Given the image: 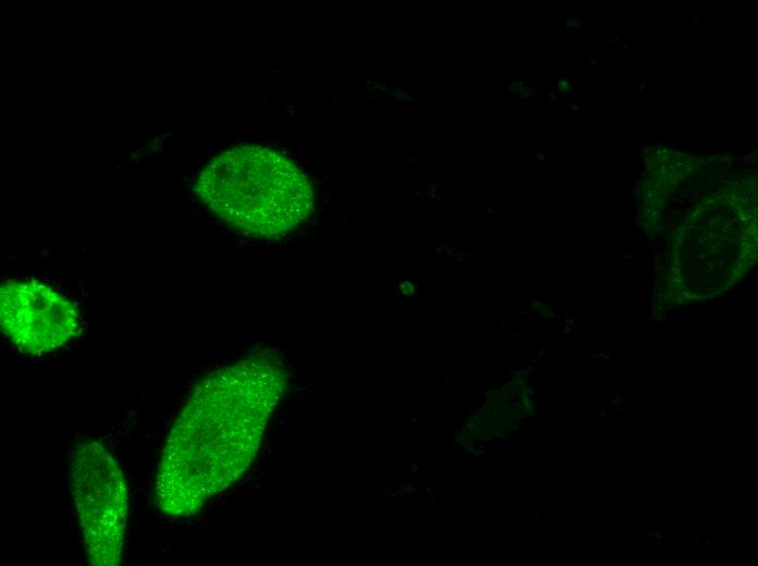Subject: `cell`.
I'll return each instance as SVG.
<instances>
[{"instance_id": "obj_7", "label": "cell", "mask_w": 758, "mask_h": 566, "mask_svg": "<svg viewBox=\"0 0 758 566\" xmlns=\"http://www.w3.org/2000/svg\"><path fill=\"white\" fill-rule=\"evenodd\" d=\"M655 534H656V537H657L658 539H660V538H661V536H660L659 533H655Z\"/></svg>"}, {"instance_id": "obj_5", "label": "cell", "mask_w": 758, "mask_h": 566, "mask_svg": "<svg viewBox=\"0 0 758 566\" xmlns=\"http://www.w3.org/2000/svg\"><path fill=\"white\" fill-rule=\"evenodd\" d=\"M663 142L667 143L668 145H671V146H676V145H677V144L675 143L674 139L665 138V139H663Z\"/></svg>"}, {"instance_id": "obj_1", "label": "cell", "mask_w": 758, "mask_h": 566, "mask_svg": "<svg viewBox=\"0 0 758 566\" xmlns=\"http://www.w3.org/2000/svg\"><path fill=\"white\" fill-rule=\"evenodd\" d=\"M286 378L279 355L265 349L197 383L170 430L156 472L155 500L166 516L195 514L245 472Z\"/></svg>"}, {"instance_id": "obj_6", "label": "cell", "mask_w": 758, "mask_h": 566, "mask_svg": "<svg viewBox=\"0 0 758 566\" xmlns=\"http://www.w3.org/2000/svg\"><path fill=\"white\" fill-rule=\"evenodd\" d=\"M655 544H656V545H660L661 542H660V541H656Z\"/></svg>"}, {"instance_id": "obj_4", "label": "cell", "mask_w": 758, "mask_h": 566, "mask_svg": "<svg viewBox=\"0 0 758 566\" xmlns=\"http://www.w3.org/2000/svg\"><path fill=\"white\" fill-rule=\"evenodd\" d=\"M0 321L23 353L40 355L68 343L78 331L80 313L68 297L37 281H7L0 288Z\"/></svg>"}, {"instance_id": "obj_3", "label": "cell", "mask_w": 758, "mask_h": 566, "mask_svg": "<svg viewBox=\"0 0 758 566\" xmlns=\"http://www.w3.org/2000/svg\"><path fill=\"white\" fill-rule=\"evenodd\" d=\"M69 479L88 563L119 565L129 508L121 468L101 442L85 440L70 454Z\"/></svg>"}, {"instance_id": "obj_2", "label": "cell", "mask_w": 758, "mask_h": 566, "mask_svg": "<svg viewBox=\"0 0 758 566\" xmlns=\"http://www.w3.org/2000/svg\"><path fill=\"white\" fill-rule=\"evenodd\" d=\"M195 192L222 222L245 234L273 239L303 225L316 205L308 174L284 150L242 144L213 156Z\"/></svg>"}]
</instances>
